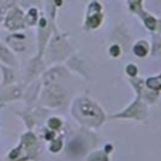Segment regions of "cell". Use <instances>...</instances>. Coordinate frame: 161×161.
<instances>
[{"label": "cell", "mask_w": 161, "mask_h": 161, "mask_svg": "<svg viewBox=\"0 0 161 161\" xmlns=\"http://www.w3.org/2000/svg\"><path fill=\"white\" fill-rule=\"evenodd\" d=\"M118 52H119L118 47H114V48H112V54H118Z\"/></svg>", "instance_id": "cell-1"}]
</instances>
